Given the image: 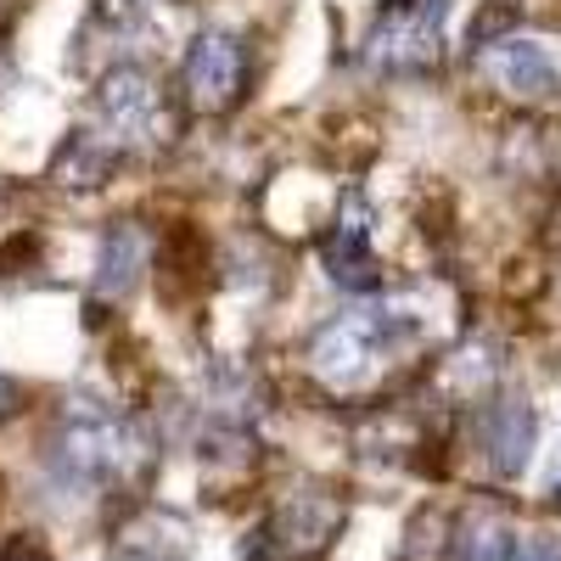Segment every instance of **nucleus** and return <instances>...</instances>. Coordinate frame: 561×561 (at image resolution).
<instances>
[{
    "label": "nucleus",
    "instance_id": "1",
    "mask_svg": "<svg viewBox=\"0 0 561 561\" xmlns=\"http://www.w3.org/2000/svg\"><path fill=\"white\" fill-rule=\"evenodd\" d=\"M404 332H410V320L393 304H382V298L354 304V309L332 314L309 337V370L320 382H332V388H359Z\"/></svg>",
    "mask_w": 561,
    "mask_h": 561
},
{
    "label": "nucleus",
    "instance_id": "2",
    "mask_svg": "<svg viewBox=\"0 0 561 561\" xmlns=\"http://www.w3.org/2000/svg\"><path fill=\"white\" fill-rule=\"evenodd\" d=\"M180 90L197 113H225L237 107V96L248 90V45L230 28H203L192 34L180 57Z\"/></svg>",
    "mask_w": 561,
    "mask_h": 561
},
{
    "label": "nucleus",
    "instance_id": "3",
    "mask_svg": "<svg viewBox=\"0 0 561 561\" xmlns=\"http://www.w3.org/2000/svg\"><path fill=\"white\" fill-rule=\"evenodd\" d=\"M96 118H102V140L113 152L152 140L158 124H163V90H158V79L140 62L107 68L102 84H96Z\"/></svg>",
    "mask_w": 561,
    "mask_h": 561
},
{
    "label": "nucleus",
    "instance_id": "4",
    "mask_svg": "<svg viewBox=\"0 0 561 561\" xmlns=\"http://www.w3.org/2000/svg\"><path fill=\"white\" fill-rule=\"evenodd\" d=\"M483 68L500 90H511V96H550L556 90V62L539 39H523V34H511V39H494L489 51H483Z\"/></svg>",
    "mask_w": 561,
    "mask_h": 561
},
{
    "label": "nucleus",
    "instance_id": "5",
    "mask_svg": "<svg viewBox=\"0 0 561 561\" xmlns=\"http://www.w3.org/2000/svg\"><path fill=\"white\" fill-rule=\"evenodd\" d=\"M147 230L129 225V219H113L96 242V293L102 298H129L147 275Z\"/></svg>",
    "mask_w": 561,
    "mask_h": 561
},
{
    "label": "nucleus",
    "instance_id": "6",
    "mask_svg": "<svg viewBox=\"0 0 561 561\" xmlns=\"http://www.w3.org/2000/svg\"><path fill=\"white\" fill-rule=\"evenodd\" d=\"M365 264H370V208L359 197H348L343 214H337L332 242H325V270H332V280H343V287H365Z\"/></svg>",
    "mask_w": 561,
    "mask_h": 561
},
{
    "label": "nucleus",
    "instance_id": "7",
    "mask_svg": "<svg viewBox=\"0 0 561 561\" xmlns=\"http://www.w3.org/2000/svg\"><path fill=\"white\" fill-rule=\"evenodd\" d=\"M0 561H51V556H45L39 545H28V539H18V545H12L7 556H0Z\"/></svg>",
    "mask_w": 561,
    "mask_h": 561
},
{
    "label": "nucleus",
    "instance_id": "8",
    "mask_svg": "<svg viewBox=\"0 0 561 561\" xmlns=\"http://www.w3.org/2000/svg\"><path fill=\"white\" fill-rule=\"evenodd\" d=\"M12 410H18V382L0 370V415H12Z\"/></svg>",
    "mask_w": 561,
    "mask_h": 561
},
{
    "label": "nucleus",
    "instance_id": "9",
    "mask_svg": "<svg viewBox=\"0 0 561 561\" xmlns=\"http://www.w3.org/2000/svg\"><path fill=\"white\" fill-rule=\"evenodd\" d=\"M517 561H561V556L545 550V545H528V550H517Z\"/></svg>",
    "mask_w": 561,
    "mask_h": 561
}]
</instances>
